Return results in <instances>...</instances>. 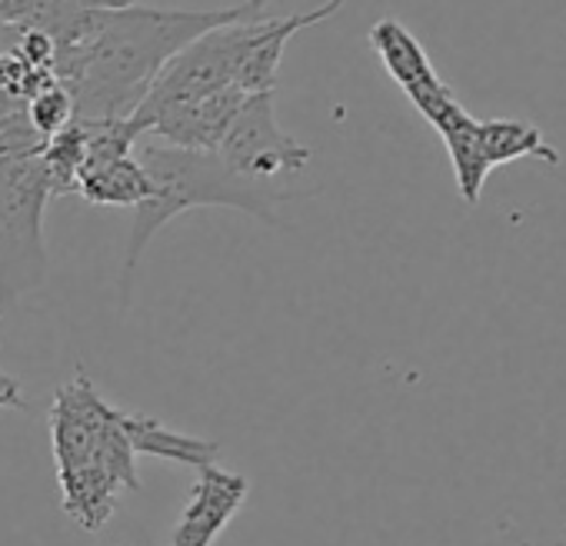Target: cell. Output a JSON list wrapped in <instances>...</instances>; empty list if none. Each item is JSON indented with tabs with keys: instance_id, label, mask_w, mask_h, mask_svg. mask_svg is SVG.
<instances>
[{
	"instance_id": "obj_16",
	"label": "cell",
	"mask_w": 566,
	"mask_h": 546,
	"mask_svg": "<svg viewBox=\"0 0 566 546\" xmlns=\"http://www.w3.org/2000/svg\"><path fill=\"white\" fill-rule=\"evenodd\" d=\"M87 11H127L137 8V0H81Z\"/></svg>"
},
{
	"instance_id": "obj_11",
	"label": "cell",
	"mask_w": 566,
	"mask_h": 546,
	"mask_svg": "<svg viewBox=\"0 0 566 546\" xmlns=\"http://www.w3.org/2000/svg\"><path fill=\"white\" fill-rule=\"evenodd\" d=\"M430 127L440 134L447 154H450V164H453V177H457V190L463 197V203H480V193H483V183L490 177V167L483 160V150H480V120L470 117L463 111V104H450L443 114H437L430 120Z\"/></svg>"
},
{
	"instance_id": "obj_14",
	"label": "cell",
	"mask_w": 566,
	"mask_h": 546,
	"mask_svg": "<svg viewBox=\"0 0 566 546\" xmlns=\"http://www.w3.org/2000/svg\"><path fill=\"white\" fill-rule=\"evenodd\" d=\"M28 120H31V127L44 140H51L57 130H64L74 120V97H71V91L64 84H57V81L41 87L31 97V104H28Z\"/></svg>"
},
{
	"instance_id": "obj_12",
	"label": "cell",
	"mask_w": 566,
	"mask_h": 546,
	"mask_svg": "<svg viewBox=\"0 0 566 546\" xmlns=\"http://www.w3.org/2000/svg\"><path fill=\"white\" fill-rule=\"evenodd\" d=\"M480 150H483V160L490 170L513 164V160H523V157L559 164V154L546 144L539 127L530 120H513V117L480 120Z\"/></svg>"
},
{
	"instance_id": "obj_15",
	"label": "cell",
	"mask_w": 566,
	"mask_h": 546,
	"mask_svg": "<svg viewBox=\"0 0 566 546\" xmlns=\"http://www.w3.org/2000/svg\"><path fill=\"white\" fill-rule=\"evenodd\" d=\"M0 410H28L21 380L4 370H0Z\"/></svg>"
},
{
	"instance_id": "obj_10",
	"label": "cell",
	"mask_w": 566,
	"mask_h": 546,
	"mask_svg": "<svg viewBox=\"0 0 566 546\" xmlns=\"http://www.w3.org/2000/svg\"><path fill=\"white\" fill-rule=\"evenodd\" d=\"M94 207H140L154 197V180L137 154L111 160H84L77 174V190Z\"/></svg>"
},
{
	"instance_id": "obj_4",
	"label": "cell",
	"mask_w": 566,
	"mask_h": 546,
	"mask_svg": "<svg viewBox=\"0 0 566 546\" xmlns=\"http://www.w3.org/2000/svg\"><path fill=\"white\" fill-rule=\"evenodd\" d=\"M51 197L41 157H0V321L48 281L44 213Z\"/></svg>"
},
{
	"instance_id": "obj_9",
	"label": "cell",
	"mask_w": 566,
	"mask_h": 546,
	"mask_svg": "<svg viewBox=\"0 0 566 546\" xmlns=\"http://www.w3.org/2000/svg\"><path fill=\"white\" fill-rule=\"evenodd\" d=\"M120 427L127 433V443L134 450V456H157L177 466H213L220 460V443L207 440V437H190L180 433L167 423H160L150 413L140 410H120Z\"/></svg>"
},
{
	"instance_id": "obj_13",
	"label": "cell",
	"mask_w": 566,
	"mask_h": 546,
	"mask_svg": "<svg viewBox=\"0 0 566 546\" xmlns=\"http://www.w3.org/2000/svg\"><path fill=\"white\" fill-rule=\"evenodd\" d=\"M84 157H87V124L74 117L41 150V164L48 170V180H51L54 197L77 190V174L84 167Z\"/></svg>"
},
{
	"instance_id": "obj_7",
	"label": "cell",
	"mask_w": 566,
	"mask_h": 546,
	"mask_svg": "<svg viewBox=\"0 0 566 546\" xmlns=\"http://www.w3.org/2000/svg\"><path fill=\"white\" fill-rule=\"evenodd\" d=\"M247 476L233 470H223L217 463L197 470V483L170 533V546H213L237 510L247 503Z\"/></svg>"
},
{
	"instance_id": "obj_5",
	"label": "cell",
	"mask_w": 566,
	"mask_h": 546,
	"mask_svg": "<svg viewBox=\"0 0 566 546\" xmlns=\"http://www.w3.org/2000/svg\"><path fill=\"white\" fill-rule=\"evenodd\" d=\"M217 157L250 183H273L301 174L311 164V147L280 127L273 94H250L230 120Z\"/></svg>"
},
{
	"instance_id": "obj_3",
	"label": "cell",
	"mask_w": 566,
	"mask_h": 546,
	"mask_svg": "<svg viewBox=\"0 0 566 546\" xmlns=\"http://www.w3.org/2000/svg\"><path fill=\"white\" fill-rule=\"evenodd\" d=\"M140 164L154 180V197L137 207L130 240H127V260H124V301H130L137 263L154 240L160 227H167L184 210L197 207H230L256 217L266 227H276V203L287 200V190H276L273 183H250L237 177L217 154L200 150H180L167 144L144 140L140 144Z\"/></svg>"
},
{
	"instance_id": "obj_8",
	"label": "cell",
	"mask_w": 566,
	"mask_h": 546,
	"mask_svg": "<svg viewBox=\"0 0 566 546\" xmlns=\"http://www.w3.org/2000/svg\"><path fill=\"white\" fill-rule=\"evenodd\" d=\"M340 8H344V0H327V4H321L314 11H304V14H294V18H263L243 64L237 67L233 87L243 91L247 97L250 94H273L276 71H280L283 51H287L291 38L314 28V24H321V21H327Z\"/></svg>"
},
{
	"instance_id": "obj_1",
	"label": "cell",
	"mask_w": 566,
	"mask_h": 546,
	"mask_svg": "<svg viewBox=\"0 0 566 546\" xmlns=\"http://www.w3.org/2000/svg\"><path fill=\"white\" fill-rule=\"evenodd\" d=\"M273 0H243L220 11L127 8L97 11L84 44H64L54 57V81L74 97L77 120H127L150 94L157 74L213 28L263 14Z\"/></svg>"
},
{
	"instance_id": "obj_2",
	"label": "cell",
	"mask_w": 566,
	"mask_h": 546,
	"mask_svg": "<svg viewBox=\"0 0 566 546\" xmlns=\"http://www.w3.org/2000/svg\"><path fill=\"white\" fill-rule=\"evenodd\" d=\"M51 443L64 513L81 529H101L114 516L120 490H140L120 407H111L84 374L54 397Z\"/></svg>"
},
{
	"instance_id": "obj_6",
	"label": "cell",
	"mask_w": 566,
	"mask_h": 546,
	"mask_svg": "<svg viewBox=\"0 0 566 546\" xmlns=\"http://www.w3.org/2000/svg\"><path fill=\"white\" fill-rule=\"evenodd\" d=\"M370 44H374L384 71L390 74V81L407 94V101L423 114L427 124L437 114H443L450 104H457V94L437 74V67L427 57L423 44L400 21H394V18L377 21L370 28Z\"/></svg>"
}]
</instances>
